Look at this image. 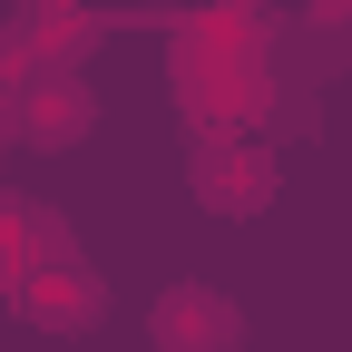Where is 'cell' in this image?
Returning a JSON list of instances; mask_svg holds the SVG:
<instances>
[{"mask_svg": "<svg viewBox=\"0 0 352 352\" xmlns=\"http://www.w3.org/2000/svg\"><path fill=\"white\" fill-rule=\"evenodd\" d=\"M88 118H98V98H88L69 69H39V78L20 88V108H10V127H20L30 147H78V138H88Z\"/></svg>", "mask_w": 352, "mask_h": 352, "instance_id": "cell-4", "label": "cell"}, {"mask_svg": "<svg viewBox=\"0 0 352 352\" xmlns=\"http://www.w3.org/2000/svg\"><path fill=\"white\" fill-rule=\"evenodd\" d=\"M196 206L206 215H264L274 206V147L245 127H206L196 147Z\"/></svg>", "mask_w": 352, "mask_h": 352, "instance_id": "cell-1", "label": "cell"}, {"mask_svg": "<svg viewBox=\"0 0 352 352\" xmlns=\"http://www.w3.org/2000/svg\"><path fill=\"white\" fill-rule=\"evenodd\" d=\"M147 342L157 352H245V303L226 284H166L147 303Z\"/></svg>", "mask_w": 352, "mask_h": 352, "instance_id": "cell-2", "label": "cell"}, {"mask_svg": "<svg viewBox=\"0 0 352 352\" xmlns=\"http://www.w3.org/2000/svg\"><path fill=\"white\" fill-rule=\"evenodd\" d=\"M20 314L50 323V333H88V323L108 314V284L88 274L78 254H50V264H30V274H20Z\"/></svg>", "mask_w": 352, "mask_h": 352, "instance_id": "cell-3", "label": "cell"}]
</instances>
